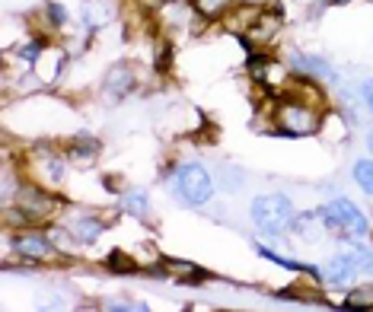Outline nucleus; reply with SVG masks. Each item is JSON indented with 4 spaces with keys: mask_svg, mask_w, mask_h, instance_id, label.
Wrapping results in <instances>:
<instances>
[{
    "mask_svg": "<svg viewBox=\"0 0 373 312\" xmlns=\"http://www.w3.org/2000/svg\"><path fill=\"white\" fill-rule=\"evenodd\" d=\"M319 217H322V226H326V230H345V233H351V236H367V230H370L367 217L357 211L351 201H345V198L329 201L326 207L319 211Z\"/></svg>",
    "mask_w": 373,
    "mask_h": 312,
    "instance_id": "obj_3",
    "label": "nucleus"
},
{
    "mask_svg": "<svg viewBox=\"0 0 373 312\" xmlns=\"http://www.w3.org/2000/svg\"><path fill=\"white\" fill-rule=\"evenodd\" d=\"M361 96H364V105L373 112V80H367L364 86H361Z\"/></svg>",
    "mask_w": 373,
    "mask_h": 312,
    "instance_id": "obj_12",
    "label": "nucleus"
},
{
    "mask_svg": "<svg viewBox=\"0 0 373 312\" xmlns=\"http://www.w3.org/2000/svg\"><path fill=\"white\" fill-rule=\"evenodd\" d=\"M122 207L128 213H134V217H147L150 201H147V194H144V192H128L122 198Z\"/></svg>",
    "mask_w": 373,
    "mask_h": 312,
    "instance_id": "obj_9",
    "label": "nucleus"
},
{
    "mask_svg": "<svg viewBox=\"0 0 373 312\" xmlns=\"http://www.w3.org/2000/svg\"><path fill=\"white\" fill-rule=\"evenodd\" d=\"M243 3H265V0H243Z\"/></svg>",
    "mask_w": 373,
    "mask_h": 312,
    "instance_id": "obj_15",
    "label": "nucleus"
},
{
    "mask_svg": "<svg viewBox=\"0 0 373 312\" xmlns=\"http://www.w3.org/2000/svg\"><path fill=\"white\" fill-rule=\"evenodd\" d=\"M13 248H16L19 255H29V258H45L51 255L55 248H51V242H48L45 236H16L13 239Z\"/></svg>",
    "mask_w": 373,
    "mask_h": 312,
    "instance_id": "obj_7",
    "label": "nucleus"
},
{
    "mask_svg": "<svg viewBox=\"0 0 373 312\" xmlns=\"http://www.w3.org/2000/svg\"><path fill=\"white\" fill-rule=\"evenodd\" d=\"M367 150H370V153H373V128L367 131Z\"/></svg>",
    "mask_w": 373,
    "mask_h": 312,
    "instance_id": "obj_13",
    "label": "nucleus"
},
{
    "mask_svg": "<svg viewBox=\"0 0 373 312\" xmlns=\"http://www.w3.org/2000/svg\"><path fill=\"white\" fill-rule=\"evenodd\" d=\"M278 125L281 134L287 138H300V134H313L319 128V112H313L303 99H284L278 105Z\"/></svg>",
    "mask_w": 373,
    "mask_h": 312,
    "instance_id": "obj_4",
    "label": "nucleus"
},
{
    "mask_svg": "<svg viewBox=\"0 0 373 312\" xmlns=\"http://www.w3.org/2000/svg\"><path fill=\"white\" fill-rule=\"evenodd\" d=\"M252 220H255L259 233L278 239L281 233H287L294 226V204L284 194H261L252 201Z\"/></svg>",
    "mask_w": 373,
    "mask_h": 312,
    "instance_id": "obj_1",
    "label": "nucleus"
},
{
    "mask_svg": "<svg viewBox=\"0 0 373 312\" xmlns=\"http://www.w3.org/2000/svg\"><path fill=\"white\" fill-rule=\"evenodd\" d=\"M326 3H348V0H326Z\"/></svg>",
    "mask_w": 373,
    "mask_h": 312,
    "instance_id": "obj_14",
    "label": "nucleus"
},
{
    "mask_svg": "<svg viewBox=\"0 0 373 312\" xmlns=\"http://www.w3.org/2000/svg\"><path fill=\"white\" fill-rule=\"evenodd\" d=\"M192 3H195V10L205 19H217V16H224L227 10H230L233 0H192Z\"/></svg>",
    "mask_w": 373,
    "mask_h": 312,
    "instance_id": "obj_8",
    "label": "nucleus"
},
{
    "mask_svg": "<svg viewBox=\"0 0 373 312\" xmlns=\"http://www.w3.org/2000/svg\"><path fill=\"white\" fill-rule=\"evenodd\" d=\"M67 230H70V236L77 239V242H83V246H93L96 239L103 236V220H99V217H90V213H80V217H74V220H70V226H67Z\"/></svg>",
    "mask_w": 373,
    "mask_h": 312,
    "instance_id": "obj_5",
    "label": "nucleus"
},
{
    "mask_svg": "<svg viewBox=\"0 0 373 312\" xmlns=\"http://www.w3.org/2000/svg\"><path fill=\"white\" fill-rule=\"evenodd\" d=\"M131 86H134V74H131V67H125V64L112 67V70L105 74V83H103V90L112 92L115 99H122L125 92H131Z\"/></svg>",
    "mask_w": 373,
    "mask_h": 312,
    "instance_id": "obj_6",
    "label": "nucleus"
},
{
    "mask_svg": "<svg viewBox=\"0 0 373 312\" xmlns=\"http://www.w3.org/2000/svg\"><path fill=\"white\" fill-rule=\"evenodd\" d=\"M172 188L188 207H205L211 201V194H214V179L201 163H182L176 169Z\"/></svg>",
    "mask_w": 373,
    "mask_h": 312,
    "instance_id": "obj_2",
    "label": "nucleus"
},
{
    "mask_svg": "<svg viewBox=\"0 0 373 312\" xmlns=\"http://www.w3.org/2000/svg\"><path fill=\"white\" fill-rule=\"evenodd\" d=\"M45 16L51 19V26L55 29H61L67 23V10L61 7V3H45Z\"/></svg>",
    "mask_w": 373,
    "mask_h": 312,
    "instance_id": "obj_11",
    "label": "nucleus"
},
{
    "mask_svg": "<svg viewBox=\"0 0 373 312\" xmlns=\"http://www.w3.org/2000/svg\"><path fill=\"white\" fill-rule=\"evenodd\" d=\"M351 175H355V182L361 185L367 194H373V159H361V163H355Z\"/></svg>",
    "mask_w": 373,
    "mask_h": 312,
    "instance_id": "obj_10",
    "label": "nucleus"
}]
</instances>
